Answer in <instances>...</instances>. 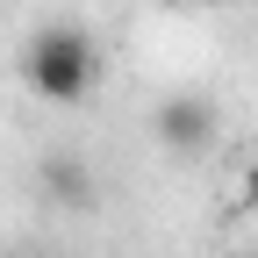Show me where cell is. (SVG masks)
<instances>
[{
	"instance_id": "5",
	"label": "cell",
	"mask_w": 258,
	"mask_h": 258,
	"mask_svg": "<svg viewBox=\"0 0 258 258\" xmlns=\"http://www.w3.org/2000/svg\"><path fill=\"white\" fill-rule=\"evenodd\" d=\"M251 258H258V251H251Z\"/></svg>"
},
{
	"instance_id": "1",
	"label": "cell",
	"mask_w": 258,
	"mask_h": 258,
	"mask_svg": "<svg viewBox=\"0 0 258 258\" xmlns=\"http://www.w3.org/2000/svg\"><path fill=\"white\" fill-rule=\"evenodd\" d=\"M22 86L50 108H79L93 86H101V43L86 36L79 22H43L36 36L22 43Z\"/></svg>"
},
{
	"instance_id": "2",
	"label": "cell",
	"mask_w": 258,
	"mask_h": 258,
	"mask_svg": "<svg viewBox=\"0 0 258 258\" xmlns=\"http://www.w3.org/2000/svg\"><path fill=\"white\" fill-rule=\"evenodd\" d=\"M151 137H158V151H172V158L215 151V137H222L215 101H201V93H165V101L151 108Z\"/></svg>"
},
{
	"instance_id": "3",
	"label": "cell",
	"mask_w": 258,
	"mask_h": 258,
	"mask_svg": "<svg viewBox=\"0 0 258 258\" xmlns=\"http://www.w3.org/2000/svg\"><path fill=\"white\" fill-rule=\"evenodd\" d=\"M36 186H43L50 208H93V165H86L79 151H43Z\"/></svg>"
},
{
	"instance_id": "4",
	"label": "cell",
	"mask_w": 258,
	"mask_h": 258,
	"mask_svg": "<svg viewBox=\"0 0 258 258\" xmlns=\"http://www.w3.org/2000/svg\"><path fill=\"white\" fill-rule=\"evenodd\" d=\"M237 194H244V208H251V215H258V151H251V158H244V172H237Z\"/></svg>"
}]
</instances>
